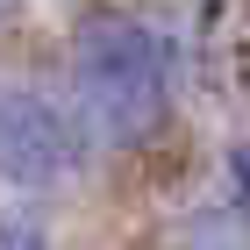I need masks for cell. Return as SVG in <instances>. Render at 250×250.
Wrapping results in <instances>:
<instances>
[{
    "instance_id": "3957f363",
    "label": "cell",
    "mask_w": 250,
    "mask_h": 250,
    "mask_svg": "<svg viewBox=\"0 0 250 250\" xmlns=\"http://www.w3.org/2000/svg\"><path fill=\"white\" fill-rule=\"evenodd\" d=\"M229 186H236V200L250 208V150H229Z\"/></svg>"
},
{
    "instance_id": "5b68a950",
    "label": "cell",
    "mask_w": 250,
    "mask_h": 250,
    "mask_svg": "<svg viewBox=\"0 0 250 250\" xmlns=\"http://www.w3.org/2000/svg\"><path fill=\"white\" fill-rule=\"evenodd\" d=\"M7 15H15V0H0V21H7Z\"/></svg>"
},
{
    "instance_id": "7a4b0ae2",
    "label": "cell",
    "mask_w": 250,
    "mask_h": 250,
    "mask_svg": "<svg viewBox=\"0 0 250 250\" xmlns=\"http://www.w3.org/2000/svg\"><path fill=\"white\" fill-rule=\"evenodd\" d=\"M79 165L64 115L29 86H0V179L7 186H58Z\"/></svg>"
},
{
    "instance_id": "6da1fadb",
    "label": "cell",
    "mask_w": 250,
    "mask_h": 250,
    "mask_svg": "<svg viewBox=\"0 0 250 250\" xmlns=\"http://www.w3.org/2000/svg\"><path fill=\"white\" fill-rule=\"evenodd\" d=\"M72 93L100 143H150L172 115V43L136 15H93L72 36Z\"/></svg>"
},
{
    "instance_id": "8992f818",
    "label": "cell",
    "mask_w": 250,
    "mask_h": 250,
    "mask_svg": "<svg viewBox=\"0 0 250 250\" xmlns=\"http://www.w3.org/2000/svg\"><path fill=\"white\" fill-rule=\"evenodd\" d=\"M214 250H229V243H214Z\"/></svg>"
},
{
    "instance_id": "277c9868",
    "label": "cell",
    "mask_w": 250,
    "mask_h": 250,
    "mask_svg": "<svg viewBox=\"0 0 250 250\" xmlns=\"http://www.w3.org/2000/svg\"><path fill=\"white\" fill-rule=\"evenodd\" d=\"M0 250H36V236L29 229H0Z\"/></svg>"
}]
</instances>
